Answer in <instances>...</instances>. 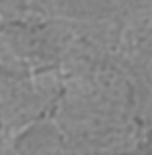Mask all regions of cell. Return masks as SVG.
Listing matches in <instances>:
<instances>
[{"label": "cell", "mask_w": 152, "mask_h": 155, "mask_svg": "<svg viewBox=\"0 0 152 155\" xmlns=\"http://www.w3.org/2000/svg\"><path fill=\"white\" fill-rule=\"evenodd\" d=\"M15 155H70V150L54 127L38 124L16 140Z\"/></svg>", "instance_id": "obj_1"}]
</instances>
